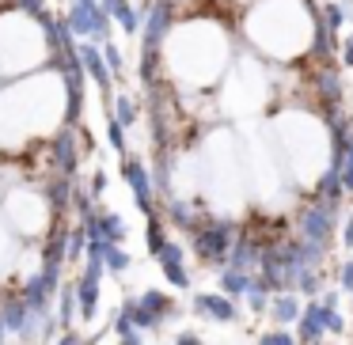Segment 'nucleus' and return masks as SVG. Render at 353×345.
<instances>
[{"label": "nucleus", "instance_id": "obj_3", "mask_svg": "<svg viewBox=\"0 0 353 345\" xmlns=\"http://www.w3.org/2000/svg\"><path fill=\"white\" fill-rule=\"evenodd\" d=\"M122 178L133 186V198H137L141 213L156 216V209H152V182H148V175H145V167H141L137 156H122Z\"/></svg>", "mask_w": 353, "mask_h": 345}, {"label": "nucleus", "instance_id": "obj_4", "mask_svg": "<svg viewBox=\"0 0 353 345\" xmlns=\"http://www.w3.org/2000/svg\"><path fill=\"white\" fill-rule=\"evenodd\" d=\"M259 262H262V247L254 243L251 236H236V243H232L228 251V266L232 273H243V277H254L259 273Z\"/></svg>", "mask_w": 353, "mask_h": 345}, {"label": "nucleus", "instance_id": "obj_15", "mask_svg": "<svg viewBox=\"0 0 353 345\" xmlns=\"http://www.w3.org/2000/svg\"><path fill=\"white\" fill-rule=\"evenodd\" d=\"M65 236H69L65 228H54V236L46 239V247H42V269H61V262H65Z\"/></svg>", "mask_w": 353, "mask_h": 345}, {"label": "nucleus", "instance_id": "obj_35", "mask_svg": "<svg viewBox=\"0 0 353 345\" xmlns=\"http://www.w3.org/2000/svg\"><path fill=\"white\" fill-rule=\"evenodd\" d=\"M12 4H19V8H23V12H31V16L46 12V0H12Z\"/></svg>", "mask_w": 353, "mask_h": 345}, {"label": "nucleus", "instance_id": "obj_40", "mask_svg": "<svg viewBox=\"0 0 353 345\" xmlns=\"http://www.w3.org/2000/svg\"><path fill=\"white\" fill-rule=\"evenodd\" d=\"M342 243L353 247V216H350V224H345V231H342Z\"/></svg>", "mask_w": 353, "mask_h": 345}, {"label": "nucleus", "instance_id": "obj_32", "mask_svg": "<svg viewBox=\"0 0 353 345\" xmlns=\"http://www.w3.org/2000/svg\"><path fill=\"white\" fill-rule=\"evenodd\" d=\"M103 61H107V69H122V50L114 46V42H107V46H103Z\"/></svg>", "mask_w": 353, "mask_h": 345}, {"label": "nucleus", "instance_id": "obj_2", "mask_svg": "<svg viewBox=\"0 0 353 345\" xmlns=\"http://www.w3.org/2000/svg\"><path fill=\"white\" fill-rule=\"evenodd\" d=\"M334 213H338V205H330V201H323V198L307 201L304 213H300L296 239L327 254V247H330V231H334Z\"/></svg>", "mask_w": 353, "mask_h": 345}, {"label": "nucleus", "instance_id": "obj_34", "mask_svg": "<svg viewBox=\"0 0 353 345\" xmlns=\"http://www.w3.org/2000/svg\"><path fill=\"white\" fill-rule=\"evenodd\" d=\"M114 334H118V337H125V334H133V322H130V319H125V311H118V315H114Z\"/></svg>", "mask_w": 353, "mask_h": 345}, {"label": "nucleus", "instance_id": "obj_25", "mask_svg": "<svg viewBox=\"0 0 353 345\" xmlns=\"http://www.w3.org/2000/svg\"><path fill=\"white\" fill-rule=\"evenodd\" d=\"M130 254L122 251V247H107V254H103V269H110V273H125L130 269Z\"/></svg>", "mask_w": 353, "mask_h": 345}, {"label": "nucleus", "instance_id": "obj_13", "mask_svg": "<svg viewBox=\"0 0 353 345\" xmlns=\"http://www.w3.org/2000/svg\"><path fill=\"white\" fill-rule=\"evenodd\" d=\"M312 84H315V92H319L323 107H338V103H342V80H338V72L323 69L312 76Z\"/></svg>", "mask_w": 353, "mask_h": 345}, {"label": "nucleus", "instance_id": "obj_41", "mask_svg": "<svg viewBox=\"0 0 353 345\" xmlns=\"http://www.w3.org/2000/svg\"><path fill=\"white\" fill-rule=\"evenodd\" d=\"M122 345H141V334H137V330H133V334H125Z\"/></svg>", "mask_w": 353, "mask_h": 345}, {"label": "nucleus", "instance_id": "obj_36", "mask_svg": "<svg viewBox=\"0 0 353 345\" xmlns=\"http://www.w3.org/2000/svg\"><path fill=\"white\" fill-rule=\"evenodd\" d=\"M80 342H84V337H80V334H77V330H65V334H61V337H57V342H54V345H80Z\"/></svg>", "mask_w": 353, "mask_h": 345}, {"label": "nucleus", "instance_id": "obj_14", "mask_svg": "<svg viewBox=\"0 0 353 345\" xmlns=\"http://www.w3.org/2000/svg\"><path fill=\"white\" fill-rule=\"evenodd\" d=\"M270 315H274V322H281L277 330H285V322H296V315H300V300L292 296V292H277V296L270 300Z\"/></svg>", "mask_w": 353, "mask_h": 345}, {"label": "nucleus", "instance_id": "obj_8", "mask_svg": "<svg viewBox=\"0 0 353 345\" xmlns=\"http://www.w3.org/2000/svg\"><path fill=\"white\" fill-rule=\"evenodd\" d=\"M156 258H160L163 277H168L175 289H190V273H186V266H183V247L168 239V243L160 247V254H156Z\"/></svg>", "mask_w": 353, "mask_h": 345}, {"label": "nucleus", "instance_id": "obj_27", "mask_svg": "<svg viewBox=\"0 0 353 345\" xmlns=\"http://www.w3.org/2000/svg\"><path fill=\"white\" fill-rule=\"evenodd\" d=\"M296 284H300V292H304V296H319L323 292V284H319V273H315V269H304V273L296 277Z\"/></svg>", "mask_w": 353, "mask_h": 345}, {"label": "nucleus", "instance_id": "obj_11", "mask_svg": "<svg viewBox=\"0 0 353 345\" xmlns=\"http://www.w3.org/2000/svg\"><path fill=\"white\" fill-rule=\"evenodd\" d=\"M141 307H145L152 319H160V326H163V319H171V315L179 311L175 307V300L168 296V292H160V289H148V292H141V300H137Z\"/></svg>", "mask_w": 353, "mask_h": 345}, {"label": "nucleus", "instance_id": "obj_33", "mask_svg": "<svg viewBox=\"0 0 353 345\" xmlns=\"http://www.w3.org/2000/svg\"><path fill=\"white\" fill-rule=\"evenodd\" d=\"M338 281H342V289H345V292H353V258L345 262L342 269H338Z\"/></svg>", "mask_w": 353, "mask_h": 345}, {"label": "nucleus", "instance_id": "obj_24", "mask_svg": "<svg viewBox=\"0 0 353 345\" xmlns=\"http://www.w3.org/2000/svg\"><path fill=\"white\" fill-rule=\"evenodd\" d=\"M84 247H88V236H84V224H80V228H72L65 236V262H77L84 254Z\"/></svg>", "mask_w": 353, "mask_h": 345}, {"label": "nucleus", "instance_id": "obj_6", "mask_svg": "<svg viewBox=\"0 0 353 345\" xmlns=\"http://www.w3.org/2000/svg\"><path fill=\"white\" fill-rule=\"evenodd\" d=\"M194 311L213 319V322H236L239 319L236 304H232L228 296H221V292H198V296H194Z\"/></svg>", "mask_w": 353, "mask_h": 345}, {"label": "nucleus", "instance_id": "obj_43", "mask_svg": "<svg viewBox=\"0 0 353 345\" xmlns=\"http://www.w3.org/2000/svg\"><path fill=\"white\" fill-rule=\"evenodd\" d=\"M0 337H4V322H0Z\"/></svg>", "mask_w": 353, "mask_h": 345}, {"label": "nucleus", "instance_id": "obj_20", "mask_svg": "<svg viewBox=\"0 0 353 345\" xmlns=\"http://www.w3.org/2000/svg\"><path fill=\"white\" fill-rule=\"evenodd\" d=\"M145 243H148V254H160V247L168 243V231H163V220L160 216H148V228H145Z\"/></svg>", "mask_w": 353, "mask_h": 345}, {"label": "nucleus", "instance_id": "obj_19", "mask_svg": "<svg viewBox=\"0 0 353 345\" xmlns=\"http://www.w3.org/2000/svg\"><path fill=\"white\" fill-rule=\"evenodd\" d=\"M110 103H114V118H110V122H118L122 129H130V125L137 122V103H133L130 95H118V99H110Z\"/></svg>", "mask_w": 353, "mask_h": 345}, {"label": "nucleus", "instance_id": "obj_37", "mask_svg": "<svg viewBox=\"0 0 353 345\" xmlns=\"http://www.w3.org/2000/svg\"><path fill=\"white\" fill-rule=\"evenodd\" d=\"M175 345H205V342H201L198 334H190V330H183V334L175 337Z\"/></svg>", "mask_w": 353, "mask_h": 345}, {"label": "nucleus", "instance_id": "obj_42", "mask_svg": "<svg viewBox=\"0 0 353 345\" xmlns=\"http://www.w3.org/2000/svg\"><path fill=\"white\" fill-rule=\"evenodd\" d=\"M80 345H99V337H88V342H80Z\"/></svg>", "mask_w": 353, "mask_h": 345}, {"label": "nucleus", "instance_id": "obj_7", "mask_svg": "<svg viewBox=\"0 0 353 345\" xmlns=\"http://www.w3.org/2000/svg\"><path fill=\"white\" fill-rule=\"evenodd\" d=\"M323 319H327V311L319 307V300H312L307 307H300V315H296V342L300 345H319V337L327 334V330H323Z\"/></svg>", "mask_w": 353, "mask_h": 345}, {"label": "nucleus", "instance_id": "obj_29", "mask_svg": "<svg viewBox=\"0 0 353 345\" xmlns=\"http://www.w3.org/2000/svg\"><path fill=\"white\" fill-rule=\"evenodd\" d=\"M107 140H110V148H114L118 156H130V152H125V129H122L118 122L107 125Z\"/></svg>", "mask_w": 353, "mask_h": 345}, {"label": "nucleus", "instance_id": "obj_38", "mask_svg": "<svg viewBox=\"0 0 353 345\" xmlns=\"http://www.w3.org/2000/svg\"><path fill=\"white\" fill-rule=\"evenodd\" d=\"M107 190V175L103 171H95V178H92V194H103Z\"/></svg>", "mask_w": 353, "mask_h": 345}, {"label": "nucleus", "instance_id": "obj_9", "mask_svg": "<svg viewBox=\"0 0 353 345\" xmlns=\"http://www.w3.org/2000/svg\"><path fill=\"white\" fill-rule=\"evenodd\" d=\"M141 27H145V50H160V39L171 27V4L168 0H156L152 8H148V19Z\"/></svg>", "mask_w": 353, "mask_h": 345}, {"label": "nucleus", "instance_id": "obj_21", "mask_svg": "<svg viewBox=\"0 0 353 345\" xmlns=\"http://www.w3.org/2000/svg\"><path fill=\"white\" fill-rule=\"evenodd\" d=\"M243 296H247V304H251V311H266V307H270V289L259 281V277H251V281H247Z\"/></svg>", "mask_w": 353, "mask_h": 345}, {"label": "nucleus", "instance_id": "obj_17", "mask_svg": "<svg viewBox=\"0 0 353 345\" xmlns=\"http://www.w3.org/2000/svg\"><path fill=\"white\" fill-rule=\"evenodd\" d=\"M99 8V4H95ZM95 8H80V4H72L69 16H65V27H69V34L77 39V34H92V12Z\"/></svg>", "mask_w": 353, "mask_h": 345}, {"label": "nucleus", "instance_id": "obj_18", "mask_svg": "<svg viewBox=\"0 0 353 345\" xmlns=\"http://www.w3.org/2000/svg\"><path fill=\"white\" fill-rule=\"evenodd\" d=\"M46 198H50V205H54L57 213H65V209H69V198H72V178L57 175L54 182L46 186Z\"/></svg>", "mask_w": 353, "mask_h": 345}, {"label": "nucleus", "instance_id": "obj_5", "mask_svg": "<svg viewBox=\"0 0 353 345\" xmlns=\"http://www.w3.org/2000/svg\"><path fill=\"white\" fill-rule=\"evenodd\" d=\"M50 152H54V163H57V175H65V178H72L77 175V160H80V140H77V133L65 125L61 133H57L54 140H50Z\"/></svg>", "mask_w": 353, "mask_h": 345}, {"label": "nucleus", "instance_id": "obj_1", "mask_svg": "<svg viewBox=\"0 0 353 345\" xmlns=\"http://www.w3.org/2000/svg\"><path fill=\"white\" fill-rule=\"evenodd\" d=\"M190 236H194V254H198L201 262H209V266L224 269L228 266V251H232L239 231L232 228L228 220H205V224H194Z\"/></svg>", "mask_w": 353, "mask_h": 345}, {"label": "nucleus", "instance_id": "obj_31", "mask_svg": "<svg viewBox=\"0 0 353 345\" xmlns=\"http://www.w3.org/2000/svg\"><path fill=\"white\" fill-rule=\"evenodd\" d=\"M259 345H296V337L289 330H270V334L259 337Z\"/></svg>", "mask_w": 353, "mask_h": 345}, {"label": "nucleus", "instance_id": "obj_30", "mask_svg": "<svg viewBox=\"0 0 353 345\" xmlns=\"http://www.w3.org/2000/svg\"><path fill=\"white\" fill-rule=\"evenodd\" d=\"M69 205H77V213L84 216V220L95 213V205H92V194H88V190H72V201H69Z\"/></svg>", "mask_w": 353, "mask_h": 345}, {"label": "nucleus", "instance_id": "obj_39", "mask_svg": "<svg viewBox=\"0 0 353 345\" xmlns=\"http://www.w3.org/2000/svg\"><path fill=\"white\" fill-rule=\"evenodd\" d=\"M342 61H345V65H350V69H353V39H345V50H342Z\"/></svg>", "mask_w": 353, "mask_h": 345}, {"label": "nucleus", "instance_id": "obj_26", "mask_svg": "<svg viewBox=\"0 0 353 345\" xmlns=\"http://www.w3.org/2000/svg\"><path fill=\"white\" fill-rule=\"evenodd\" d=\"M114 16H118V23H122V31H130V34H137V31H141V12H137V8H130L125 0L114 8Z\"/></svg>", "mask_w": 353, "mask_h": 345}, {"label": "nucleus", "instance_id": "obj_10", "mask_svg": "<svg viewBox=\"0 0 353 345\" xmlns=\"http://www.w3.org/2000/svg\"><path fill=\"white\" fill-rule=\"evenodd\" d=\"M77 61L88 69V76L99 84V92L107 95V103H110V69H107V61H103V54H99L95 46H88V42H84V46H77Z\"/></svg>", "mask_w": 353, "mask_h": 345}, {"label": "nucleus", "instance_id": "obj_23", "mask_svg": "<svg viewBox=\"0 0 353 345\" xmlns=\"http://www.w3.org/2000/svg\"><path fill=\"white\" fill-rule=\"evenodd\" d=\"M342 178L334 175V171H327V175L319 178V198L323 201H330V205H338V201H342Z\"/></svg>", "mask_w": 353, "mask_h": 345}, {"label": "nucleus", "instance_id": "obj_28", "mask_svg": "<svg viewBox=\"0 0 353 345\" xmlns=\"http://www.w3.org/2000/svg\"><path fill=\"white\" fill-rule=\"evenodd\" d=\"M171 220H175L179 228H186V231H190L194 224H198V220L190 216V209H186V201H171Z\"/></svg>", "mask_w": 353, "mask_h": 345}, {"label": "nucleus", "instance_id": "obj_16", "mask_svg": "<svg viewBox=\"0 0 353 345\" xmlns=\"http://www.w3.org/2000/svg\"><path fill=\"white\" fill-rule=\"evenodd\" d=\"M61 300H57V326L61 330H72V322H77V289L72 284H61Z\"/></svg>", "mask_w": 353, "mask_h": 345}, {"label": "nucleus", "instance_id": "obj_44", "mask_svg": "<svg viewBox=\"0 0 353 345\" xmlns=\"http://www.w3.org/2000/svg\"><path fill=\"white\" fill-rule=\"evenodd\" d=\"M0 345H4V342H0Z\"/></svg>", "mask_w": 353, "mask_h": 345}, {"label": "nucleus", "instance_id": "obj_12", "mask_svg": "<svg viewBox=\"0 0 353 345\" xmlns=\"http://www.w3.org/2000/svg\"><path fill=\"white\" fill-rule=\"evenodd\" d=\"M23 319H27V307H23V300H19V292H4V296H0V322H4V330L16 334V330L23 326Z\"/></svg>", "mask_w": 353, "mask_h": 345}, {"label": "nucleus", "instance_id": "obj_22", "mask_svg": "<svg viewBox=\"0 0 353 345\" xmlns=\"http://www.w3.org/2000/svg\"><path fill=\"white\" fill-rule=\"evenodd\" d=\"M247 281L251 277H243V273H232V269H221V296H243L247 292Z\"/></svg>", "mask_w": 353, "mask_h": 345}]
</instances>
